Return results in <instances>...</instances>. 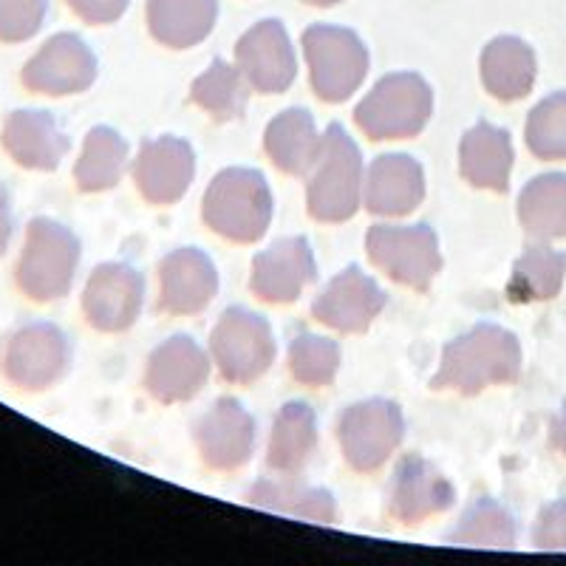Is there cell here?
Here are the masks:
<instances>
[{
    "label": "cell",
    "instance_id": "cell-1",
    "mask_svg": "<svg viewBox=\"0 0 566 566\" xmlns=\"http://www.w3.org/2000/svg\"><path fill=\"white\" fill-rule=\"evenodd\" d=\"M522 377V343L495 323H479L468 335L444 346L442 366L433 374V391L476 397L490 386H510Z\"/></svg>",
    "mask_w": 566,
    "mask_h": 566
},
{
    "label": "cell",
    "instance_id": "cell-2",
    "mask_svg": "<svg viewBox=\"0 0 566 566\" xmlns=\"http://www.w3.org/2000/svg\"><path fill=\"white\" fill-rule=\"evenodd\" d=\"M363 201V154L346 128L332 123L323 134L321 154L310 170L306 205L310 216L326 224L354 219Z\"/></svg>",
    "mask_w": 566,
    "mask_h": 566
},
{
    "label": "cell",
    "instance_id": "cell-3",
    "mask_svg": "<svg viewBox=\"0 0 566 566\" xmlns=\"http://www.w3.org/2000/svg\"><path fill=\"white\" fill-rule=\"evenodd\" d=\"M201 216L212 232L235 244H252L272 221V190L264 174L252 168L221 170L207 187Z\"/></svg>",
    "mask_w": 566,
    "mask_h": 566
},
{
    "label": "cell",
    "instance_id": "cell-4",
    "mask_svg": "<svg viewBox=\"0 0 566 566\" xmlns=\"http://www.w3.org/2000/svg\"><path fill=\"white\" fill-rule=\"evenodd\" d=\"M80 266V239L65 224L54 219L29 221L27 241L18 258L20 292L38 303H52L69 295Z\"/></svg>",
    "mask_w": 566,
    "mask_h": 566
},
{
    "label": "cell",
    "instance_id": "cell-5",
    "mask_svg": "<svg viewBox=\"0 0 566 566\" xmlns=\"http://www.w3.org/2000/svg\"><path fill=\"white\" fill-rule=\"evenodd\" d=\"M433 114V91L413 71L388 74L368 91L354 119L368 139H411L422 134Z\"/></svg>",
    "mask_w": 566,
    "mask_h": 566
},
{
    "label": "cell",
    "instance_id": "cell-6",
    "mask_svg": "<svg viewBox=\"0 0 566 566\" xmlns=\"http://www.w3.org/2000/svg\"><path fill=\"white\" fill-rule=\"evenodd\" d=\"M210 352L227 382L250 386L270 371L277 346L270 321L264 315L244 310V306H232L212 328Z\"/></svg>",
    "mask_w": 566,
    "mask_h": 566
},
{
    "label": "cell",
    "instance_id": "cell-7",
    "mask_svg": "<svg viewBox=\"0 0 566 566\" xmlns=\"http://www.w3.org/2000/svg\"><path fill=\"white\" fill-rule=\"evenodd\" d=\"M312 88L323 103H346L368 74V49L352 29L310 27L303 32Z\"/></svg>",
    "mask_w": 566,
    "mask_h": 566
},
{
    "label": "cell",
    "instance_id": "cell-8",
    "mask_svg": "<svg viewBox=\"0 0 566 566\" xmlns=\"http://www.w3.org/2000/svg\"><path fill=\"white\" fill-rule=\"evenodd\" d=\"M406 437V417L391 399H363L354 402L337 419V442L343 459L357 473L380 470L397 453Z\"/></svg>",
    "mask_w": 566,
    "mask_h": 566
},
{
    "label": "cell",
    "instance_id": "cell-9",
    "mask_svg": "<svg viewBox=\"0 0 566 566\" xmlns=\"http://www.w3.org/2000/svg\"><path fill=\"white\" fill-rule=\"evenodd\" d=\"M371 264L408 290L424 292L442 270V252L433 227L374 224L366 235Z\"/></svg>",
    "mask_w": 566,
    "mask_h": 566
},
{
    "label": "cell",
    "instance_id": "cell-10",
    "mask_svg": "<svg viewBox=\"0 0 566 566\" xmlns=\"http://www.w3.org/2000/svg\"><path fill=\"white\" fill-rule=\"evenodd\" d=\"M69 335L54 323H27L14 328L3 343V357H0L3 377L23 391H45L57 386L69 374Z\"/></svg>",
    "mask_w": 566,
    "mask_h": 566
},
{
    "label": "cell",
    "instance_id": "cell-11",
    "mask_svg": "<svg viewBox=\"0 0 566 566\" xmlns=\"http://www.w3.org/2000/svg\"><path fill=\"white\" fill-rule=\"evenodd\" d=\"M97 71V54L91 52V45L80 34L60 32L40 45L38 54L20 71V80L34 94L69 97L88 91Z\"/></svg>",
    "mask_w": 566,
    "mask_h": 566
},
{
    "label": "cell",
    "instance_id": "cell-12",
    "mask_svg": "<svg viewBox=\"0 0 566 566\" xmlns=\"http://www.w3.org/2000/svg\"><path fill=\"white\" fill-rule=\"evenodd\" d=\"M386 303L388 295L380 283L366 275L360 266H348L323 286L321 295L312 303V315L317 323L335 332L360 335L380 317Z\"/></svg>",
    "mask_w": 566,
    "mask_h": 566
},
{
    "label": "cell",
    "instance_id": "cell-13",
    "mask_svg": "<svg viewBox=\"0 0 566 566\" xmlns=\"http://www.w3.org/2000/svg\"><path fill=\"white\" fill-rule=\"evenodd\" d=\"M145 303V277L128 264H99L83 292L85 321L97 332L116 335L136 323Z\"/></svg>",
    "mask_w": 566,
    "mask_h": 566
},
{
    "label": "cell",
    "instance_id": "cell-14",
    "mask_svg": "<svg viewBox=\"0 0 566 566\" xmlns=\"http://www.w3.org/2000/svg\"><path fill=\"white\" fill-rule=\"evenodd\" d=\"M201 462L212 470H239L255 453V419L239 399L221 397L193 428Z\"/></svg>",
    "mask_w": 566,
    "mask_h": 566
},
{
    "label": "cell",
    "instance_id": "cell-15",
    "mask_svg": "<svg viewBox=\"0 0 566 566\" xmlns=\"http://www.w3.org/2000/svg\"><path fill=\"white\" fill-rule=\"evenodd\" d=\"M235 65L258 94H283L295 83L297 60L281 20H261L235 45Z\"/></svg>",
    "mask_w": 566,
    "mask_h": 566
},
{
    "label": "cell",
    "instance_id": "cell-16",
    "mask_svg": "<svg viewBox=\"0 0 566 566\" xmlns=\"http://www.w3.org/2000/svg\"><path fill=\"white\" fill-rule=\"evenodd\" d=\"M196 179V154L179 136L148 139L134 159V181L150 205H176Z\"/></svg>",
    "mask_w": 566,
    "mask_h": 566
},
{
    "label": "cell",
    "instance_id": "cell-17",
    "mask_svg": "<svg viewBox=\"0 0 566 566\" xmlns=\"http://www.w3.org/2000/svg\"><path fill=\"white\" fill-rule=\"evenodd\" d=\"M453 502H457V490L437 464L417 453L397 464L388 488V513L397 522L422 524L424 518L451 510Z\"/></svg>",
    "mask_w": 566,
    "mask_h": 566
},
{
    "label": "cell",
    "instance_id": "cell-18",
    "mask_svg": "<svg viewBox=\"0 0 566 566\" xmlns=\"http://www.w3.org/2000/svg\"><path fill=\"white\" fill-rule=\"evenodd\" d=\"M315 252L303 235L281 239L252 258L250 290L266 303H292L315 281Z\"/></svg>",
    "mask_w": 566,
    "mask_h": 566
},
{
    "label": "cell",
    "instance_id": "cell-19",
    "mask_svg": "<svg viewBox=\"0 0 566 566\" xmlns=\"http://www.w3.org/2000/svg\"><path fill=\"white\" fill-rule=\"evenodd\" d=\"M210 377V360L205 348L187 335H174L154 348L145 371V386L156 402L174 406L187 402L205 388Z\"/></svg>",
    "mask_w": 566,
    "mask_h": 566
},
{
    "label": "cell",
    "instance_id": "cell-20",
    "mask_svg": "<svg viewBox=\"0 0 566 566\" xmlns=\"http://www.w3.org/2000/svg\"><path fill=\"white\" fill-rule=\"evenodd\" d=\"M219 295V272L210 255L196 247H181L161 258L159 310L168 315H199Z\"/></svg>",
    "mask_w": 566,
    "mask_h": 566
},
{
    "label": "cell",
    "instance_id": "cell-21",
    "mask_svg": "<svg viewBox=\"0 0 566 566\" xmlns=\"http://www.w3.org/2000/svg\"><path fill=\"white\" fill-rule=\"evenodd\" d=\"M424 199V170L408 154H382L363 179V205L374 216H408Z\"/></svg>",
    "mask_w": 566,
    "mask_h": 566
},
{
    "label": "cell",
    "instance_id": "cell-22",
    "mask_svg": "<svg viewBox=\"0 0 566 566\" xmlns=\"http://www.w3.org/2000/svg\"><path fill=\"white\" fill-rule=\"evenodd\" d=\"M0 142L7 154L27 170H57L71 142L49 111H12L3 123Z\"/></svg>",
    "mask_w": 566,
    "mask_h": 566
},
{
    "label": "cell",
    "instance_id": "cell-23",
    "mask_svg": "<svg viewBox=\"0 0 566 566\" xmlns=\"http://www.w3.org/2000/svg\"><path fill=\"white\" fill-rule=\"evenodd\" d=\"M513 159L515 154L510 134L490 123L473 125L459 145V168H462L464 181L479 190L507 193Z\"/></svg>",
    "mask_w": 566,
    "mask_h": 566
},
{
    "label": "cell",
    "instance_id": "cell-24",
    "mask_svg": "<svg viewBox=\"0 0 566 566\" xmlns=\"http://www.w3.org/2000/svg\"><path fill=\"white\" fill-rule=\"evenodd\" d=\"M535 74H538V60L522 38L502 34L484 45L482 83L490 91V97L502 103L524 99L533 91Z\"/></svg>",
    "mask_w": 566,
    "mask_h": 566
},
{
    "label": "cell",
    "instance_id": "cell-25",
    "mask_svg": "<svg viewBox=\"0 0 566 566\" xmlns=\"http://www.w3.org/2000/svg\"><path fill=\"white\" fill-rule=\"evenodd\" d=\"M323 136L315 116L306 108H286L277 114L264 134V150L277 170L286 176H306L321 154Z\"/></svg>",
    "mask_w": 566,
    "mask_h": 566
},
{
    "label": "cell",
    "instance_id": "cell-26",
    "mask_svg": "<svg viewBox=\"0 0 566 566\" xmlns=\"http://www.w3.org/2000/svg\"><path fill=\"white\" fill-rule=\"evenodd\" d=\"M219 20V0H148L150 34L168 49H193Z\"/></svg>",
    "mask_w": 566,
    "mask_h": 566
},
{
    "label": "cell",
    "instance_id": "cell-27",
    "mask_svg": "<svg viewBox=\"0 0 566 566\" xmlns=\"http://www.w3.org/2000/svg\"><path fill=\"white\" fill-rule=\"evenodd\" d=\"M317 448V417L310 402H286L277 411L270 433L266 464L277 473H295Z\"/></svg>",
    "mask_w": 566,
    "mask_h": 566
},
{
    "label": "cell",
    "instance_id": "cell-28",
    "mask_svg": "<svg viewBox=\"0 0 566 566\" xmlns=\"http://www.w3.org/2000/svg\"><path fill=\"white\" fill-rule=\"evenodd\" d=\"M247 502L252 507L270 510V513L290 515V518H303L312 524H337V504L335 495L323 488H312L303 482H264L252 484L247 493Z\"/></svg>",
    "mask_w": 566,
    "mask_h": 566
},
{
    "label": "cell",
    "instance_id": "cell-29",
    "mask_svg": "<svg viewBox=\"0 0 566 566\" xmlns=\"http://www.w3.org/2000/svg\"><path fill=\"white\" fill-rule=\"evenodd\" d=\"M518 221L538 241L566 239V174H544L518 196Z\"/></svg>",
    "mask_w": 566,
    "mask_h": 566
},
{
    "label": "cell",
    "instance_id": "cell-30",
    "mask_svg": "<svg viewBox=\"0 0 566 566\" xmlns=\"http://www.w3.org/2000/svg\"><path fill=\"white\" fill-rule=\"evenodd\" d=\"M128 161V142L108 125H97L85 136L83 154L74 168V181L83 193H103L123 179Z\"/></svg>",
    "mask_w": 566,
    "mask_h": 566
},
{
    "label": "cell",
    "instance_id": "cell-31",
    "mask_svg": "<svg viewBox=\"0 0 566 566\" xmlns=\"http://www.w3.org/2000/svg\"><path fill=\"white\" fill-rule=\"evenodd\" d=\"M566 277V252L547 244H530L515 261L507 283V297L513 303L553 301Z\"/></svg>",
    "mask_w": 566,
    "mask_h": 566
},
{
    "label": "cell",
    "instance_id": "cell-32",
    "mask_svg": "<svg viewBox=\"0 0 566 566\" xmlns=\"http://www.w3.org/2000/svg\"><path fill=\"white\" fill-rule=\"evenodd\" d=\"M250 88L252 85L247 83L239 65H230L227 60H212L210 69L193 80L190 99L201 111H207L216 123H232V119H241V114L247 111Z\"/></svg>",
    "mask_w": 566,
    "mask_h": 566
},
{
    "label": "cell",
    "instance_id": "cell-33",
    "mask_svg": "<svg viewBox=\"0 0 566 566\" xmlns=\"http://www.w3.org/2000/svg\"><path fill=\"white\" fill-rule=\"evenodd\" d=\"M451 541L453 544H462V547H515L513 515L502 504H495L493 499H479V502H473L464 510L462 522L451 533Z\"/></svg>",
    "mask_w": 566,
    "mask_h": 566
},
{
    "label": "cell",
    "instance_id": "cell-34",
    "mask_svg": "<svg viewBox=\"0 0 566 566\" xmlns=\"http://www.w3.org/2000/svg\"><path fill=\"white\" fill-rule=\"evenodd\" d=\"M290 371L303 386H332L340 371V346L332 337L303 332L290 346Z\"/></svg>",
    "mask_w": 566,
    "mask_h": 566
},
{
    "label": "cell",
    "instance_id": "cell-35",
    "mask_svg": "<svg viewBox=\"0 0 566 566\" xmlns=\"http://www.w3.org/2000/svg\"><path fill=\"white\" fill-rule=\"evenodd\" d=\"M527 148L544 161L566 159V91L541 99L527 116L524 128Z\"/></svg>",
    "mask_w": 566,
    "mask_h": 566
},
{
    "label": "cell",
    "instance_id": "cell-36",
    "mask_svg": "<svg viewBox=\"0 0 566 566\" xmlns=\"http://www.w3.org/2000/svg\"><path fill=\"white\" fill-rule=\"evenodd\" d=\"M49 0H0V43H23L43 29Z\"/></svg>",
    "mask_w": 566,
    "mask_h": 566
},
{
    "label": "cell",
    "instance_id": "cell-37",
    "mask_svg": "<svg viewBox=\"0 0 566 566\" xmlns=\"http://www.w3.org/2000/svg\"><path fill=\"white\" fill-rule=\"evenodd\" d=\"M533 544L549 553H566V502H553L541 510L533 530Z\"/></svg>",
    "mask_w": 566,
    "mask_h": 566
},
{
    "label": "cell",
    "instance_id": "cell-38",
    "mask_svg": "<svg viewBox=\"0 0 566 566\" xmlns=\"http://www.w3.org/2000/svg\"><path fill=\"white\" fill-rule=\"evenodd\" d=\"M77 18H83L85 23H94V27H105V23H114L125 14L130 0H65Z\"/></svg>",
    "mask_w": 566,
    "mask_h": 566
},
{
    "label": "cell",
    "instance_id": "cell-39",
    "mask_svg": "<svg viewBox=\"0 0 566 566\" xmlns=\"http://www.w3.org/2000/svg\"><path fill=\"white\" fill-rule=\"evenodd\" d=\"M14 219H12V196L3 185H0V258L7 255L9 241H12Z\"/></svg>",
    "mask_w": 566,
    "mask_h": 566
},
{
    "label": "cell",
    "instance_id": "cell-40",
    "mask_svg": "<svg viewBox=\"0 0 566 566\" xmlns=\"http://www.w3.org/2000/svg\"><path fill=\"white\" fill-rule=\"evenodd\" d=\"M549 442H553L555 451L566 457V402L558 411V417L553 419V424H549Z\"/></svg>",
    "mask_w": 566,
    "mask_h": 566
},
{
    "label": "cell",
    "instance_id": "cell-41",
    "mask_svg": "<svg viewBox=\"0 0 566 566\" xmlns=\"http://www.w3.org/2000/svg\"><path fill=\"white\" fill-rule=\"evenodd\" d=\"M306 3H312V7H335L340 0H306Z\"/></svg>",
    "mask_w": 566,
    "mask_h": 566
}]
</instances>
